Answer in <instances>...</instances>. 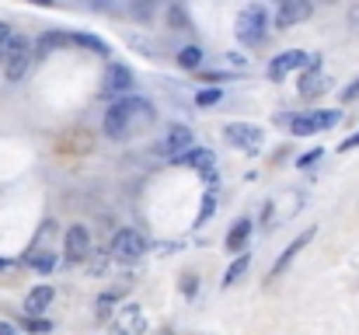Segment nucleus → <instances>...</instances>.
<instances>
[{
	"mask_svg": "<svg viewBox=\"0 0 359 335\" xmlns=\"http://www.w3.org/2000/svg\"><path fill=\"white\" fill-rule=\"evenodd\" d=\"M7 35H11V28H7V25H4V21H0V46H4V42H7Z\"/></svg>",
	"mask_w": 359,
	"mask_h": 335,
	"instance_id": "nucleus-36",
	"label": "nucleus"
},
{
	"mask_svg": "<svg viewBox=\"0 0 359 335\" xmlns=\"http://www.w3.org/2000/svg\"><path fill=\"white\" fill-rule=\"evenodd\" d=\"M265 28H269V14H265L262 4H248L238 14V25H234V32L244 46H258L265 39Z\"/></svg>",
	"mask_w": 359,
	"mask_h": 335,
	"instance_id": "nucleus-1",
	"label": "nucleus"
},
{
	"mask_svg": "<svg viewBox=\"0 0 359 335\" xmlns=\"http://www.w3.org/2000/svg\"><path fill=\"white\" fill-rule=\"evenodd\" d=\"M28 63H32V53H18V56L4 60V74H7V81H21V77L28 74Z\"/></svg>",
	"mask_w": 359,
	"mask_h": 335,
	"instance_id": "nucleus-20",
	"label": "nucleus"
},
{
	"mask_svg": "<svg viewBox=\"0 0 359 335\" xmlns=\"http://www.w3.org/2000/svg\"><path fill=\"white\" fill-rule=\"evenodd\" d=\"M178 67H185V70H199V67H203V49H199V46H185V49H178Z\"/></svg>",
	"mask_w": 359,
	"mask_h": 335,
	"instance_id": "nucleus-22",
	"label": "nucleus"
},
{
	"mask_svg": "<svg viewBox=\"0 0 359 335\" xmlns=\"http://www.w3.org/2000/svg\"><path fill=\"white\" fill-rule=\"evenodd\" d=\"M129 11L136 21H150L154 11H157V0H129Z\"/></svg>",
	"mask_w": 359,
	"mask_h": 335,
	"instance_id": "nucleus-24",
	"label": "nucleus"
},
{
	"mask_svg": "<svg viewBox=\"0 0 359 335\" xmlns=\"http://www.w3.org/2000/svg\"><path fill=\"white\" fill-rule=\"evenodd\" d=\"M356 147H359V133H353L349 140H342V143H339V154H349V150H356Z\"/></svg>",
	"mask_w": 359,
	"mask_h": 335,
	"instance_id": "nucleus-30",
	"label": "nucleus"
},
{
	"mask_svg": "<svg viewBox=\"0 0 359 335\" xmlns=\"http://www.w3.org/2000/svg\"><path fill=\"white\" fill-rule=\"evenodd\" d=\"M311 237H314V227H307V230H304V234H300L297 241H290V244H286V251H283V255L276 258V265H272L269 280H279V276H283V272L290 269V262H293V258H297V255H300V251H304L307 244H311Z\"/></svg>",
	"mask_w": 359,
	"mask_h": 335,
	"instance_id": "nucleus-10",
	"label": "nucleus"
},
{
	"mask_svg": "<svg viewBox=\"0 0 359 335\" xmlns=\"http://www.w3.org/2000/svg\"><path fill=\"white\" fill-rule=\"evenodd\" d=\"M356 98H359V77L346 88V91H342V102H356Z\"/></svg>",
	"mask_w": 359,
	"mask_h": 335,
	"instance_id": "nucleus-31",
	"label": "nucleus"
},
{
	"mask_svg": "<svg viewBox=\"0 0 359 335\" xmlns=\"http://www.w3.org/2000/svg\"><path fill=\"white\" fill-rule=\"evenodd\" d=\"M192 129L189 126H171V133H168V140H164V154L171 157V161H178L182 154H189L192 150Z\"/></svg>",
	"mask_w": 359,
	"mask_h": 335,
	"instance_id": "nucleus-11",
	"label": "nucleus"
},
{
	"mask_svg": "<svg viewBox=\"0 0 359 335\" xmlns=\"http://www.w3.org/2000/svg\"><path fill=\"white\" fill-rule=\"evenodd\" d=\"M328 88V77L321 74V67H307V74L300 77V98H318Z\"/></svg>",
	"mask_w": 359,
	"mask_h": 335,
	"instance_id": "nucleus-17",
	"label": "nucleus"
},
{
	"mask_svg": "<svg viewBox=\"0 0 359 335\" xmlns=\"http://www.w3.org/2000/svg\"><path fill=\"white\" fill-rule=\"evenodd\" d=\"M28 262H32L35 272H53V269H56V255H53V251H32Z\"/></svg>",
	"mask_w": 359,
	"mask_h": 335,
	"instance_id": "nucleus-23",
	"label": "nucleus"
},
{
	"mask_svg": "<svg viewBox=\"0 0 359 335\" xmlns=\"http://www.w3.org/2000/svg\"><path fill=\"white\" fill-rule=\"evenodd\" d=\"M178 164H189V168H196L199 175L213 178V168H217V154H213V150H206V147H192L189 154H182V157H178Z\"/></svg>",
	"mask_w": 359,
	"mask_h": 335,
	"instance_id": "nucleus-13",
	"label": "nucleus"
},
{
	"mask_svg": "<svg viewBox=\"0 0 359 335\" xmlns=\"http://www.w3.org/2000/svg\"><path fill=\"white\" fill-rule=\"evenodd\" d=\"M321 154H325V150H311V154H304V157H300V168H311L314 161H321Z\"/></svg>",
	"mask_w": 359,
	"mask_h": 335,
	"instance_id": "nucleus-32",
	"label": "nucleus"
},
{
	"mask_svg": "<svg viewBox=\"0 0 359 335\" xmlns=\"http://www.w3.org/2000/svg\"><path fill=\"white\" fill-rule=\"evenodd\" d=\"M74 46L91 49V53H98V56H112L109 42H105V39H98V35H91V32H74Z\"/></svg>",
	"mask_w": 359,
	"mask_h": 335,
	"instance_id": "nucleus-19",
	"label": "nucleus"
},
{
	"mask_svg": "<svg viewBox=\"0 0 359 335\" xmlns=\"http://www.w3.org/2000/svg\"><path fill=\"white\" fill-rule=\"evenodd\" d=\"M105 136L109 140H126L129 136V119H126V105L122 102H116V105H109L105 109Z\"/></svg>",
	"mask_w": 359,
	"mask_h": 335,
	"instance_id": "nucleus-12",
	"label": "nucleus"
},
{
	"mask_svg": "<svg viewBox=\"0 0 359 335\" xmlns=\"http://www.w3.org/2000/svg\"><path fill=\"white\" fill-rule=\"evenodd\" d=\"M196 290H199V280L185 272V276H182V294H185V297H196Z\"/></svg>",
	"mask_w": 359,
	"mask_h": 335,
	"instance_id": "nucleus-29",
	"label": "nucleus"
},
{
	"mask_svg": "<svg viewBox=\"0 0 359 335\" xmlns=\"http://www.w3.org/2000/svg\"><path fill=\"white\" fill-rule=\"evenodd\" d=\"M171 28H185V14L178 7H171Z\"/></svg>",
	"mask_w": 359,
	"mask_h": 335,
	"instance_id": "nucleus-33",
	"label": "nucleus"
},
{
	"mask_svg": "<svg viewBox=\"0 0 359 335\" xmlns=\"http://www.w3.org/2000/svg\"><path fill=\"white\" fill-rule=\"evenodd\" d=\"M122 105H126V119H129V136L133 133H140V129H147V126H154V105L150 102H143V98H122Z\"/></svg>",
	"mask_w": 359,
	"mask_h": 335,
	"instance_id": "nucleus-8",
	"label": "nucleus"
},
{
	"mask_svg": "<svg viewBox=\"0 0 359 335\" xmlns=\"http://www.w3.org/2000/svg\"><path fill=\"white\" fill-rule=\"evenodd\" d=\"M304 67H321V56H318V53H304V49H286V53H279V56L269 63V77H272V81H283L286 74L304 70Z\"/></svg>",
	"mask_w": 359,
	"mask_h": 335,
	"instance_id": "nucleus-2",
	"label": "nucleus"
},
{
	"mask_svg": "<svg viewBox=\"0 0 359 335\" xmlns=\"http://www.w3.org/2000/svg\"><path fill=\"white\" fill-rule=\"evenodd\" d=\"M63 251H67L70 262H81V258L91 255V234H88L84 223H74V227L67 230V237H63Z\"/></svg>",
	"mask_w": 359,
	"mask_h": 335,
	"instance_id": "nucleus-7",
	"label": "nucleus"
},
{
	"mask_svg": "<svg viewBox=\"0 0 359 335\" xmlns=\"http://www.w3.org/2000/svg\"><path fill=\"white\" fill-rule=\"evenodd\" d=\"M7 265H11V262H7V258H0V269H7Z\"/></svg>",
	"mask_w": 359,
	"mask_h": 335,
	"instance_id": "nucleus-39",
	"label": "nucleus"
},
{
	"mask_svg": "<svg viewBox=\"0 0 359 335\" xmlns=\"http://www.w3.org/2000/svg\"><path fill=\"white\" fill-rule=\"evenodd\" d=\"M248 265H251V255L244 251V255H238V258L231 262V269L224 272V287H234V283H241V280H244V272H248Z\"/></svg>",
	"mask_w": 359,
	"mask_h": 335,
	"instance_id": "nucleus-21",
	"label": "nucleus"
},
{
	"mask_svg": "<svg viewBox=\"0 0 359 335\" xmlns=\"http://www.w3.org/2000/svg\"><path fill=\"white\" fill-rule=\"evenodd\" d=\"M147 332V318L136 304H126L119 315V335H143Z\"/></svg>",
	"mask_w": 359,
	"mask_h": 335,
	"instance_id": "nucleus-14",
	"label": "nucleus"
},
{
	"mask_svg": "<svg viewBox=\"0 0 359 335\" xmlns=\"http://www.w3.org/2000/svg\"><path fill=\"white\" fill-rule=\"evenodd\" d=\"M349 25H353V28H356V32H359V0H356V7L349 11Z\"/></svg>",
	"mask_w": 359,
	"mask_h": 335,
	"instance_id": "nucleus-34",
	"label": "nucleus"
},
{
	"mask_svg": "<svg viewBox=\"0 0 359 335\" xmlns=\"http://www.w3.org/2000/svg\"><path fill=\"white\" fill-rule=\"evenodd\" d=\"M53 287H35V290H28V297H25V315L28 318H35V315H42L49 304H53Z\"/></svg>",
	"mask_w": 359,
	"mask_h": 335,
	"instance_id": "nucleus-18",
	"label": "nucleus"
},
{
	"mask_svg": "<svg viewBox=\"0 0 359 335\" xmlns=\"http://www.w3.org/2000/svg\"><path fill=\"white\" fill-rule=\"evenodd\" d=\"M220 98H224V95H220V88H206V91H199V95H196V105H199V109H210V105H217Z\"/></svg>",
	"mask_w": 359,
	"mask_h": 335,
	"instance_id": "nucleus-27",
	"label": "nucleus"
},
{
	"mask_svg": "<svg viewBox=\"0 0 359 335\" xmlns=\"http://www.w3.org/2000/svg\"><path fill=\"white\" fill-rule=\"evenodd\" d=\"M122 297V290H109V294H102L98 297V318H109L112 315V304Z\"/></svg>",
	"mask_w": 359,
	"mask_h": 335,
	"instance_id": "nucleus-25",
	"label": "nucleus"
},
{
	"mask_svg": "<svg viewBox=\"0 0 359 335\" xmlns=\"http://www.w3.org/2000/svg\"><path fill=\"white\" fill-rule=\"evenodd\" d=\"M112 255H116L119 262H136V258H143V255H147V237H143L140 230L126 227V230H119V234L112 237Z\"/></svg>",
	"mask_w": 359,
	"mask_h": 335,
	"instance_id": "nucleus-4",
	"label": "nucleus"
},
{
	"mask_svg": "<svg viewBox=\"0 0 359 335\" xmlns=\"http://www.w3.org/2000/svg\"><path fill=\"white\" fill-rule=\"evenodd\" d=\"M49 329H53V325H49L46 318H28V322H25V332H32V335H46Z\"/></svg>",
	"mask_w": 359,
	"mask_h": 335,
	"instance_id": "nucleus-28",
	"label": "nucleus"
},
{
	"mask_svg": "<svg viewBox=\"0 0 359 335\" xmlns=\"http://www.w3.org/2000/svg\"><path fill=\"white\" fill-rule=\"evenodd\" d=\"M91 4H95V7H109L112 0H91Z\"/></svg>",
	"mask_w": 359,
	"mask_h": 335,
	"instance_id": "nucleus-38",
	"label": "nucleus"
},
{
	"mask_svg": "<svg viewBox=\"0 0 359 335\" xmlns=\"http://www.w3.org/2000/svg\"><path fill=\"white\" fill-rule=\"evenodd\" d=\"M213 210H217V189H210V192L203 196V210H199V221L196 223H206L213 217Z\"/></svg>",
	"mask_w": 359,
	"mask_h": 335,
	"instance_id": "nucleus-26",
	"label": "nucleus"
},
{
	"mask_svg": "<svg viewBox=\"0 0 359 335\" xmlns=\"http://www.w3.org/2000/svg\"><path fill=\"white\" fill-rule=\"evenodd\" d=\"M224 140H231V147H238V150L255 154L262 147V129L251 126V122H227L224 126Z\"/></svg>",
	"mask_w": 359,
	"mask_h": 335,
	"instance_id": "nucleus-5",
	"label": "nucleus"
},
{
	"mask_svg": "<svg viewBox=\"0 0 359 335\" xmlns=\"http://www.w3.org/2000/svg\"><path fill=\"white\" fill-rule=\"evenodd\" d=\"M32 4H39V7H53L56 0H32Z\"/></svg>",
	"mask_w": 359,
	"mask_h": 335,
	"instance_id": "nucleus-37",
	"label": "nucleus"
},
{
	"mask_svg": "<svg viewBox=\"0 0 359 335\" xmlns=\"http://www.w3.org/2000/svg\"><path fill=\"white\" fill-rule=\"evenodd\" d=\"M342 119V112L335 109H318V112H304L290 122V133L293 136H311V133H321V129H332L335 122Z\"/></svg>",
	"mask_w": 359,
	"mask_h": 335,
	"instance_id": "nucleus-3",
	"label": "nucleus"
},
{
	"mask_svg": "<svg viewBox=\"0 0 359 335\" xmlns=\"http://www.w3.org/2000/svg\"><path fill=\"white\" fill-rule=\"evenodd\" d=\"M248 241H251V221H248V217H241V221H234L231 234H227V251L244 255V251H248Z\"/></svg>",
	"mask_w": 359,
	"mask_h": 335,
	"instance_id": "nucleus-15",
	"label": "nucleus"
},
{
	"mask_svg": "<svg viewBox=\"0 0 359 335\" xmlns=\"http://www.w3.org/2000/svg\"><path fill=\"white\" fill-rule=\"evenodd\" d=\"M314 14L311 0H279V11H276V28H293L300 21H307Z\"/></svg>",
	"mask_w": 359,
	"mask_h": 335,
	"instance_id": "nucleus-6",
	"label": "nucleus"
},
{
	"mask_svg": "<svg viewBox=\"0 0 359 335\" xmlns=\"http://www.w3.org/2000/svg\"><path fill=\"white\" fill-rule=\"evenodd\" d=\"M133 91V70L126 63H109L105 70V95L119 98V95H129Z\"/></svg>",
	"mask_w": 359,
	"mask_h": 335,
	"instance_id": "nucleus-9",
	"label": "nucleus"
},
{
	"mask_svg": "<svg viewBox=\"0 0 359 335\" xmlns=\"http://www.w3.org/2000/svg\"><path fill=\"white\" fill-rule=\"evenodd\" d=\"M0 335H18V329L11 322H0Z\"/></svg>",
	"mask_w": 359,
	"mask_h": 335,
	"instance_id": "nucleus-35",
	"label": "nucleus"
},
{
	"mask_svg": "<svg viewBox=\"0 0 359 335\" xmlns=\"http://www.w3.org/2000/svg\"><path fill=\"white\" fill-rule=\"evenodd\" d=\"M67 46H74V32H46V35H39L35 53L39 56H49L53 49H67Z\"/></svg>",
	"mask_w": 359,
	"mask_h": 335,
	"instance_id": "nucleus-16",
	"label": "nucleus"
}]
</instances>
